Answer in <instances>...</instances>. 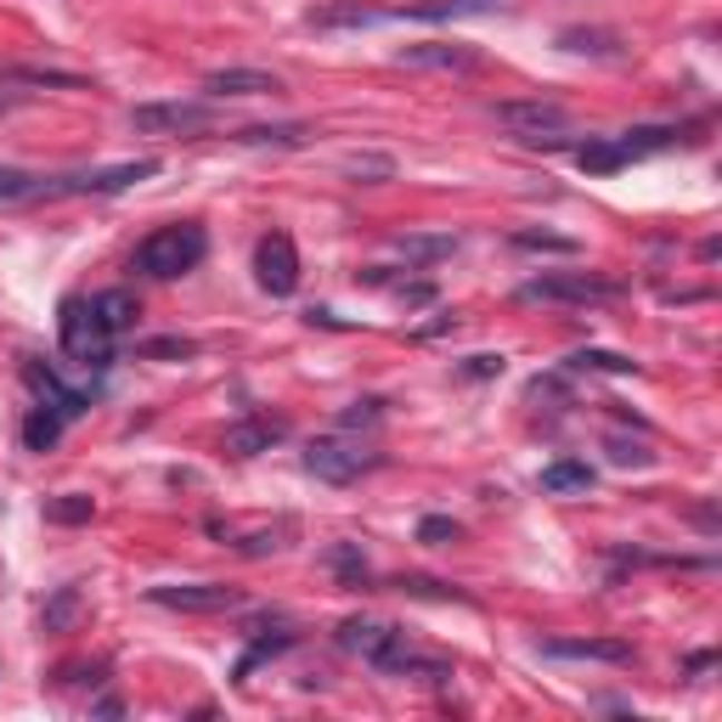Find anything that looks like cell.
Returning a JSON list of instances; mask_svg holds the SVG:
<instances>
[{"label": "cell", "instance_id": "cell-23", "mask_svg": "<svg viewBox=\"0 0 722 722\" xmlns=\"http://www.w3.org/2000/svg\"><path fill=\"white\" fill-rule=\"evenodd\" d=\"M79 604H85V587H79V582L57 587V593L46 598V609H40V632H68V626L79 621Z\"/></svg>", "mask_w": 722, "mask_h": 722}, {"label": "cell", "instance_id": "cell-20", "mask_svg": "<svg viewBox=\"0 0 722 722\" xmlns=\"http://www.w3.org/2000/svg\"><path fill=\"white\" fill-rule=\"evenodd\" d=\"M677 125H632V130H621L615 136V147H621V158L632 164V158H650V153H666V147H677Z\"/></svg>", "mask_w": 722, "mask_h": 722}, {"label": "cell", "instance_id": "cell-21", "mask_svg": "<svg viewBox=\"0 0 722 722\" xmlns=\"http://www.w3.org/2000/svg\"><path fill=\"white\" fill-rule=\"evenodd\" d=\"M300 644V626H289V621H277V632H260V638L248 644V655L237 661V683H248V672L254 666H265V661H277L283 650H294Z\"/></svg>", "mask_w": 722, "mask_h": 722}, {"label": "cell", "instance_id": "cell-35", "mask_svg": "<svg viewBox=\"0 0 722 722\" xmlns=\"http://www.w3.org/2000/svg\"><path fill=\"white\" fill-rule=\"evenodd\" d=\"M458 536H464V525L451 519V514H423L418 519V542H423V548H446V542H458Z\"/></svg>", "mask_w": 722, "mask_h": 722}, {"label": "cell", "instance_id": "cell-3", "mask_svg": "<svg viewBox=\"0 0 722 722\" xmlns=\"http://www.w3.org/2000/svg\"><path fill=\"white\" fill-rule=\"evenodd\" d=\"M519 305H609L621 300L615 277H598V271H542V277L514 289Z\"/></svg>", "mask_w": 722, "mask_h": 722}, {"label": "cell", "instance_id": "cell-30", "mask_svg": "<svg viewBox=\"0 0 722 722\" xmlns=\"http://www.w3.org/2000/svg\"><path fill=\"white\" fill-rule=\"evenodd\" d=\"M7 79H18V85H46V90H85L90 79H79V74H62V68H23V62H12V68H0Z\"/></svg>", "mask_w": 722, "mask_h": 722}, {"label": "cell", "instance_id": "cell-31", "mask_svg": "<svg viewBox=\"0 0 722 722\" xmlns=\"http://www.w3.org/2000/svg\"><path fill=\"white\" fill-rule=\"evenodd\" d=\"M62 440V418L51 412V407H35L29 418H23V446L29 451H51Z\"/></svg>", "mask_w": 722, "mask_h": 722}, {"label": "cell", "instance_id": "cell-34", "mask_svg": "<svg viewBox=\"0 0 722 722\" xmlns=\"http://www.w3.org/2000/svg\"><path fill=\"white\" fill-rule=\"evenodd\" d=\"M604 451H609V464H621V469H650L655 464V451L644 440H626V435H609Z\"/></svg>", "mask_w": 722, "mask_h": 722}, {"label": "cell", "instance_id": "cell-6", "mask_svg": "<svg viewBox=\"0 0 722 722\" xmlns=\"http://www.w3.org/2000/svg\"><path fill=\"white\" fill-rule=\"evenodd\" d=\"M491 119H497V125H503L508 136L530 142V147H542L548 136L570 130V108H565V103H554V97H519V103H491Z\"/></svg>", "mask_w": 722, "mask_h": 722}, {"label": "cell", "instance_id": "cell-11", "mask_svg": "<svg viewBox=\"0 0 722 722\" xmlns=\"http://www.w3.org/2000/svg\"><path fill=\"white\" fill-rule=\"evenodd\" d=\"M396 62L401 68H435V74H475L480 51L464 46V40H423V46H401Z\"/></svg>", "mask_w": 722, "mask_h": 722}, {"label": "cell", "instance_id": "cell-4", "mask_svg": "<svg viewBox=\"0 0 722 722\" xmlns=\"http://www.w3.org/2000/svg\"><path fill=\"white\" fill-rule=\"evenodd\" d=\"M158 175V158H130V164H108V169H79V175H51L35 187V198H114L125 187Z\"/></svg>", "mask_w": 722, "mask_h": 722}, {"label": "cell", "instance_id": "cell-12", "mask_svg": "<svg viewBox=\"0 0 722 722\" xmlns=\"http://www.w3.org/2000/svg\"><path fill=\"white\" fill-rule=\"evenodd\" d=\"M209 536H221L226 548H237L243 559H265V554H283L289 536H294V519H277V525H254V530H237L226 519H209Z\"/></svg>", "mask_w": 722, "mask_h": 722}, {"label": "cell", "instance_id": "cell-13", "mask_svg": "<svg viewBox=\"0 0 722 722\" xmlns=\"http://www.w3.org/2000/svg\"><path fill=\"white\" fill-rule=\"evenodd\" d=\"M542 655L548 661H604V666H632L638 650L626 638H542Z\"/></svg>", "mask_w": 722, "mask_h": 722}, {"label": "cell", "instance_id": "cell-25", "mask_svg": "<svg viewBox=\"0 0 722 722\" xmlns=\"http://www.w3.org/2000/svg\"><path fill=\"white\" fill-rule=\"evenodd\" d=\"M46 525H90L97 519V497H85V491H62V497H46Z\"/></svg>", "mask_w": 722, "mask_h": 722}, {"label": "cell", "instance_id": "cell-22", "mask_svg": "<svg viewBox=\"0 0 722 722\" xmlns=\"http://www.w3.org/2000/svg\"><path fill=\"white\" fill-rule=\"evenodd\" d=\"M593 464H582V458H559V464H548V469H542V491H548V497H570V491H593Z\"/></svg>", "mask_w": 722, "mask_h": 722}, {"label": "cell", "instance_id": "cell-28", "mask_svg": "<svg viewBox=\"0 0 722 722\" xmlns=\"http://www.w3.org/2000/svg\"><path fill=\"white\" fill-rule=\"evenodd\" d=\"M559 46L582 51V57H621V35H609V29H565Z\"/></svg>", "mask_w": 722, "mask_h": 722}, {"label": "cell", "instance_id": "cell-29", "mask_svg": "<svg viewBox=\"0 0 722 722\" xmlns=\"http://www.w3.org/2000/svg\"><path fill=\"white\" fill-rule=\"evenodd\" d=\"M305 125H248V130H237V142L243 147H305Z\"/></svg>", "mask_w": 722, "mask_h": 722}, {"label": "cell", "instance_id": "cell-9", "mask_svg": "<svg viewBox=\"0 0 722 722\" xmlns=\"http://www.w3.org/2000/svg\"><path fill=\"white\" fill-rule=\"evenodd\" d=\"M147 598L164 609H180V615H221V609L243 604V593L226 582H169V587H147Z\"/></svg>", "mask_w": 722, "mask_h": 722}, {"label": "cell", "instance_id": "cell-15", "mask_svg": "<svg viewBox=\"0 0 722 722\" xmlns=\"http://www.w3.org/2000/svg\"><path fill=\"white\" fill-rule=\"evenodd\" d=\"M283 435H289L283 418H271V412H248V418H237V423L226 429V451H232V458H260V451H271Z\"/></svg>", "mask_w": 722, "mask_h": 722}, {"label": "cell", "instance_id": "cell-42", "mask_svg": "<svg viewBox=\"0 0 722 722\" xmlns=\"http://www.w3.org/2000/svg\"><path fill=\"white\" fill-rule=\"evenodd\" d=\"M451 328H458V316H435V322L418 328V339H440V333H451Z\"/></svg>", "mask_w": 722, "mask_h": 722}, {"label": "cell", "instance_id": "cell-40", "mask_svg": "<svg viewBox=\"0 0 722 722\" xmlns=\"http://www.w3.org/2000/svg\"><path fill=\"white\" fill-rule=\"evenodd\" d=\"M503 368H508V361H503V355H491V350H480V355H469V361H464V379H497Z\"/></svg>", "mask_w": 722, "mask_h": 722}, {"label": "cell", "instance_id": "cell-16", "mask_svg": "<svg viewBox=\"0 0 722 722\" xmlns=\"http://www.w3.org/2000/svg\"><path fill=\"white\" fill-rule=\"evenodd\" d=\"M373 23H390V12L368 7V0H333V7L305 12V29H322V35H333V29H373Z\"/></svg>", "mask_w": 722, "mask_h": 722}, {"label": "cell", "instance_id": "cell-24", "mask_svg": "<svg viewBox=\"0 0 722 722\" xmlns=\"http://www.w3.org/2000/svg\"><path fill=\"white\" fill-rule=\"evenodd\" d=\"M328 570H333L344 587H368V582H373V570H368V554H361L355 542H333V548H328Z\"/></svg>", "mask_w": 722, "mask_h": 722}, {"label": "cell", "instance_id": "cell-2", "mask_svg": "<svg viewBox=\"0 0 722 722\" xmlns=\"http://www.w3.org/2000/svg\"><path fill=\"white\" fill-rule=\"evenodd\" d=\"M305 469H311L316 480H328V486H355L361 475L384 469V451L368 446L361 435H350V429H339V435H316V440L305 446Z\"/></svg>", "mask_w": 722, "mask_h": 722}, {"label": "cell", "instance_id": "cell-18", "mask_svg": "<svg viewBox=\"0 0 722 722\" xmlns=\"http://www.w3.org/2000/svg\"><path fill=\"white\" fill-rule=\"evenodd\" d=\"M497 7H503V0H412V7H401L396 18H412V23H458V18H486Z\"/></svg>", "mask_w": 722, "mask_h": 722}, {"label": "cell", "instance_id": "cell-27", "mask_svg": "<svg viewBox=\"0 0 722 722\" xmlns=\"http://www.w3.org/2000/svg\"><path fill=\"white\" fill-rule=\"evenodd\" d=\"M565 373H638V361L632 355H615V350H576L570 361H565Z\"/></svg>", "mask_w": 722, "mask_h": 722}, {"label": "cell", "instance_id": "cell-26", "mask_svg": "<svg viewBox=\"0 0 722 722\" xmlns=\"http://www.w3.org/2000/svg\"><path fill=\"white\" fill-rule=\"evenodd\" d=\"M576 164H582L587 175H615V169H626V158H621L615 136H587V142L576 147Z\"/></svg>", "mask_w": 722, "mask_h": 722}, {"label": "cell", "instance_id": "cell-5", "mask_svg": "<svg viewBox=\"0 0 722 722\" xmlns=\"http://www.w3.org/2000/svg\"><path fill=\"white\" fill-rule=\"evenodd\" d=\"M57 328H62V355L68 361H79V368H90V373H108L114 368V333L97 322V311H90L85 294L62 300Z\"/></svg>", "mask_w": 722, "mask_h": 722}, {"label": "cell", "instance_id": "cell-39", "mask_svg": "<svg viewBox=\"0 0 722 722\" xmlns=\"http://www.w3.org/2000/svg\"><path fill=\"white\" fill-rule=\"evenodd\" d=\"M396 587H401V593H418V598H464L458 587H446V582H429V576H401Z\"/></svg>", "mask_w": 722, "mask_h": 722}, {"label": "cell", "instance_id": "cell-17", "mask_svg": "<svg viewBox=\"0 0 722 722\" xmlns=\"http://www.w3.org/2000/svg\"><path fill=\"white\" fill-rule=\"evenodd\" d=\"M458 232H401V237H390V248L407 260V265H440V260H451V254H458Z\"/></svg>", "mask_w": 722, "mask_h": 722}, {"label": "cell", "instance_id": "cell-32", "mask_svg": "<svg viewBox=\"0 0 722 722\" xmlns=\"http://www.w3.org/2000/svg\"><path fill=\"white\" fill-rule=\"evenodd\" d=\"M508 243L525 248V254H582V243H576V237H559V232H514Z\"/></svg>", "mask_w": 722, "mask_h": 722}, {"label": "cell", "instance_id": "cell-36", "mask_svg": "<svg viewBox=\"0 0 722 722\" xmlns=\"http://www.w3.org/2000/svg\"><path fill=\"white\" fill-rule=\"evenodd\" d=\"M35 187H40V175L0 164V204H23V198H35Z\"/></svg>", "mask_w": 722, "mask_h": 722}, {"label": "cell", "instance_id": "cell-33", "mask_svg": "<svg viewBox=\"0 0 722 722\" xmlns=\"http://www.w3.org/2000/svg\"><path fill=\"white\" fill-rule=\"evenodd\" d=\"M136 355H142V361H187V355H198V344L180 339V333H164V339H142Z\"/></svg>", "mask_w": 722, "mask_h": 722}, {"label": "cell", "instance_id": "cell-37", "mask_svg": "<svg viewBox=\"0 0 722 722\" xmlns=\"http://www.w3.org/2000/svg\"><path fill=\"white\" fill-rule=\"evenodd\" d=\"M379 418H384V401H379V396H361V401H350V407H344V418H339V423H344V429H373Z\"/></svg>", "mask_w": 722, "mask_h": 722}, {"label": "cell", "instance_id": "cell-10", "mask_svg": "<svg viewBox=\"0 0 722 722\" xmlns=\"http://www.w3.org/2000/svg\"><path fill=\"white\" fill-rule=\"evenodd\" d=\"M23 384H29V390H35V401H40V407H51L62 423H74V418H85V412H90V390L62 384V379H57V368H46L40 355H23Z\"/></svg>", "mask_w": 722, "mask_h": 722}, {"label": "cell", "instance_id": "cell-41", "mask_svg": "<svg viewBox=\"0 0 722 722\" xmlns=\"http://www.w3.org/2000/svg\"><path fill=\"white\" fill-rule=\"evenodd\" d=\"M396 300H401V305H429V300H435V283H401Z\"/></svg>", "mask_w": 722, "mask_h": 722}, {"label": "cell", "instance_id": "cell-38", "mask_svg": "<svg viewBox=\"0 0 722 722\" xmlns=\"http://www.w3.org/2000/svg\"><path fill=\"white\" fill-rule=\"evenodd\" d=\"M344 169H350V175H373V180H390V175H396V164L379 158V153H350Z\"/></svg>", "mask_w": 722, "mask_h": 722}, {"label": "cell", "instance_id": "cell-8", "mask_svg": "<svg viewBox=\"0 0 722 722\" xmlns=\"http://www.w3.org/2000/svg\"><path fill=\"white\" fill-rule=\"evenodd\" d=\"M254 283L271 294V300H289L300 289V248L289 232H265L254 243Z\"/></svg>", "mask_w": 722, "mask_h": 722}, {"label": "cell", "instance_id": "cell-1", "mask_svg": "<svg viewBox=\"0 0 722 722\" xmlns=\"http://www.w3.org/2000/svg\"><path fill=\"white\" fill-rule=\"evenodd\" d=\"M204 254H209V232L198 221H175V226H158L136 243L130 271L136 277H153V283H175V277H187V271H198Z\"/></svg>", "mask_w": 722, "mask_h": 722}, {"label": "cell", "instance_id": "cell-7", "mask_svg": "<svg viewBox=\"0 0 722 722\" xmlns=\"http://www.w3.org/2000/svg\"><path fill=\"white\" fill-rule=\"evenodd\" d=\"M130 125L142 136H204L221 125V108L215 103H142L130 108Z\"/></svg>", "mask_w": 722, "mask_h": 722}, {"label": "cell", "instance_id": "cell-14", "mask_svg": "<svg viewBox=\"0 0 722 722\" xmlns=\"http://www.w3.org/2000/svg\"><path fill=\"white\" fill-rule=\"evenodd\" d=\"M204 90L215 103H226V97H283V74H271V68H215L204 79Z\"/></svg>", "mask_w": 722, "mask_h": 722}, {"label": "cell", "instance_id": "cell-19", "mask_svg": "<svg viewBox=\"0 0 722 722\" xmlns=\"http://www.w3.org/2000/svg\"><path fill=\"white\" fill-rule=\"evenodd\" d=\"M90 311H97V322H103L114 339H125V333L142 322V300H136L130 289H103V294H90Z\"/></svg>", "mask_w": 722, "mask_h": 722}]
</instances>
